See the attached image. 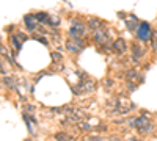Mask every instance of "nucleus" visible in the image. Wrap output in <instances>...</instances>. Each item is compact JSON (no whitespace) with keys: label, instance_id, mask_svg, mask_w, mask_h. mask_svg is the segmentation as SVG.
Instances as JSON below:
<instances>
[{"label":"nucleus","instance_id":"obj_2","mask_svg":"<svg viewBox=\"0 0 157 141\" xmlns=\"http://www.w3.org/2000/svg\"><path fill=\"white\" fill-rule=\"evenodd\" d=\"M115 47H116V50H121V52H124V50H126V44H124V41H118V43L115 44Z\"/></svg>","mask_w":157,"mask_h":141},{"label":"nucleus","instance_id":"obj_1","mask_svg":"<svg viewBox=\"0 0 157 141\" xmlns=\"http://www.w3.org/2000/svg\"><path fill=\"white\" fill-rule=\"evenodd\" d=\"M151 38V28H149V25L145 22V24H140V27H138V39L140 41H148Z\"/></svg>","mask_w":157,"mask_h":141}]
</instances>
